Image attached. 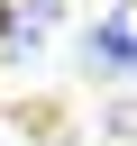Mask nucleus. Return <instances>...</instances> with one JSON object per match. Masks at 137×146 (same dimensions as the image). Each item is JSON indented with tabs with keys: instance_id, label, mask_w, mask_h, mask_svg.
I'll return each instance as SVG.
<instances>
[{
	"instance_id": "f257e3e1",
	"label": "nucleus",
	"mask_w": 137,
	"mask_h": 146,
	"mask_svg": "<svg viewBox=\"0 0 137 146\" xmlns=\"http://www.w3.org/2000/svg\"><path fill=\"white\" fill-rule=\"evenodd\" d=\"M91 64H110V73H137V0H128V9H110V18L91 27Z\"/></svg>"
},
{
	"instance_id": "f03ea898",
	"label": "nucleus",
	"mask_w": 137,
	"mask_h": 146,
	"mask_svg": "<svg viewBox=\"0 0 137 146\" xmlns=\"http://www.w3.org/2000/svg\"><path fill=\"white\" fill-rule=\"evenodd\" d=\"M0 18H9V36H18V46H37V36L64 18V0H0Z\"/></svg>"
}]
</instances>
